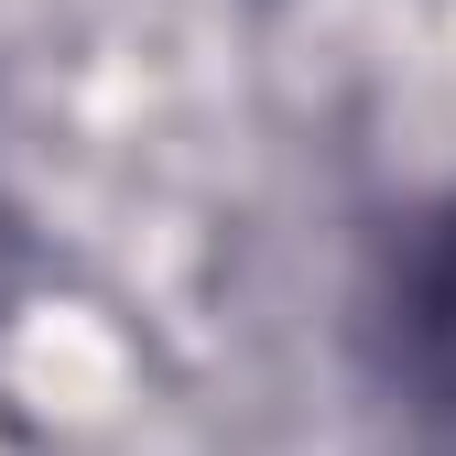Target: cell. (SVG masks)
<instances>
[{
	"instance_id": "1",
	"label": "cell",
	"mask_w": 456,
	"mask_h": 456,
	"mask_svg": "<svg viewBox=\"0 0 456 456\" xmlns=\"http://www.w3.org/2000/svg\"><path fill=\"white\" fill-rule=\"evenodd\" d=\"M413 359H424V380L456 403V228L424 250V272H413Z\"/></svg>"
}]
</instances>
